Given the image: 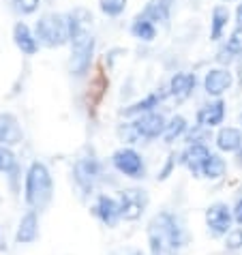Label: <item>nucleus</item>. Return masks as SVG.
<instances>
[{"instance_id": "1", "label": "nucleus", "mask_w": 242, "mask_h": 255, "mask_svg": "<svg viewBox=\"0 0 242 255\" xmlns=\"http://www.w3.org/2000/svg\"><path fill=\"white\" fill-rule=\"evenodd\" d=\"M189 245V232L182 217L163 210L148 223V247L150 255H178Z\"/></svg>"}, {"instance_id": "2", "label": "nucleus", "mask_w": 242, "mask_h": 255, "mask_svg": "<svg viewBox=\"0 0 242 255\" xmlns=\"http://www.w3.org/2000/svg\"><path fill=\"white\" fill-rule=\"evenodd\" d=\"M52 195H54V182H52V174L45 167V163H41V161L30 163V167L26 172V182H24L26 204L32 210H41L49 204Z\"/></svg>"}, {"instance_id": "3", "label": "nucleus", "mask_w": 242, "mask_h": 255, "mask_svg": "<svg viewBox=\"0 0 242 255\" xmlns=\"http://www.w3.org/2000/svg\"><path fill=\"white\" fill-rule=\"evenodd\" d=\"M37 39L47 47H60L67 41H71V30H69V22L65 15L58 13H47L37 22Z\"/></svg>"}, {"instance_id": "4", "label": "nucleus", "mask_w": 242, "mask_h": 255, "mask_svg": "<svg viewBox=\"0 0 242 255\" xmlns=\"http://www.w3.org/2000/svg\"><path fill=\"white\" fill-rule=\"evenodd\" d=\"M165 127H167V120L163 118L161 114L156 112H150V114H144L139 116L135 123L126 125L122 129V135L129 139V141H137V139H156L159 135L165 133Z\"/></svg>"}, {"instance_id": "5", "label": "nucleus", "mask_w": 242, "mask_h": 255, "mask_svg": "<svg viewBox=\"0 0 242 255\" xmlns=\"http://www.w3.org/2000/svg\"><path fill=\"white\" fill-rule=\"evenodd\" d=\"M92 52H95V39L86 28L71 37V71L77 77L86 75V71L90 69Z\"/></svg>"}, {"instance_id": "6", "label": "nucleus", "mask_w": 242, "mask_h": 255, "mask_svg": "<svg viewBox=\"0 0 242 255\" xmlns=\"http://www.w3.org/2000/svg\"><path fill=\"white\" fill-rule=\"evenodd\" d=\"M234 212L232 208L223 202H217L208 206L206 210V228H208V234L212 238H225L234 228Z\"/></svg>"}, {"instance_id": "7", "label": "nucleus", "mask_w": 242, "mask_h": 255, "mask_svg": "<svg viewBox=\"0 0 242 255\" xmlns=\"http://www.w3.org/2000/svg\"><path fill=\"white\" fill-rule=\"evenodd\" d=\"M101 176V163L95 157H82L73 165V180L84 195H90Z\"/></svg>"}, {"instance_id": "8", "label": "nucleus", "mask_w": 242, "mask_h": 255, "mask_svg": "<svg viewBox=\"0 0 242 255\" xmlns=\"http://www.w3.org/2000/svg\"><path fill=\"white\" fill-rule=\"evenodd\" d=\"M112 163L120 174L129 176V178L139 180L146 176L144 157H141L137 150H133V148H120V150H116L112 154Z\"/></svg>"}, {"instance_id": "9", "label": "nucleus", "mask_w": 242, "mask_h": 255, "mask_svg": "<svg viewBox=\"0 0 242 255\" xmlns=\"http://www.w3.org/2000/svg\"><path fill=\"white\" fill-rule=\"evenodd\" d=\"M148 193L144 189H124L118 195L120 212H122L124 221H137L148 208Z\"/></svg>"}, {"instance_id": "10", "label": "nucleus", "mask_w": 242, "mask_h": 255, "mask_svg": "<svg viewBox=\"0 0 242 255\" xmlns=\"http://www.w3.org/2000/svg\"><path fill=\"white\" fill-rule=\"evenodd\" d=\"M210 148L202 144V141H195V144H189L187 148L182 150L180 154V163L184 167L189 169L193 176H197V178H202V169L206 165V161H208L210 157Z\"/></svg>"}, {"instance_id": "11", "label": "nucleus", "mask_w": 242, "mask_h": 255, "mask_svg": "<svg viewBox=\"0 0 242 255\" xmlns=\"http://www.w3.org/2000/svg\"><path fill=\"white\" fill-rule=\"evenodd\" d=\"M92 215H95L105 228H116V225L120 223V219H122L118 200H114V197H110V195H99L97 197V202L92 204Z\"/></svg>"}, {"instance_id": "12", "label": "nucleus", "mask_w": 242, "mask_h": 255, "mask_svg": "<svg viewBox=\"0 0 242 255\" xmlns=\"http://www.w3.org/2000/svg\"><path fill=\"white\" fill-rule=\"evenodd\" d=\"M232 88V73L227 69H210L204 77V90L212 97H221Z\"/></svg>"}, {"instance_id": "13", "label": "nucleus", "mask_w": 242, "mask_h": 255, "mask_svg": "<svg viewBox=\"0 0 242 255\" xmlns=\"http://www.w3.org/2000/svg\"><path fill=\"white\" fill-rule=\"evenodd\" d=\"M22 137L24 133L19 127V120L9 112L0 114V146H15L22 141Z\"/></svg>"}, {"instance_id": "14", "label": "nucleus", "mask_w": 242, "mask_h": 255, "mask_svg": "<svg viewBox=\"0 0 242 255\" xmlns=\"http://www.w3.org/2000/svg\"><path fill=\"white\" fill-rule=\"evenodd\" d=\"M39 238V217L37 210H28L19 221V228L15 232V243L17 245H30Z\"/></svg>"}, {"instance_id": "15", "label": "nucleus", "mask_w": 242, "mask_h": 255, "mask_svg": "<svg viewBox=\"0 0 242 255\" xmlns=\"http://www.w3.org/2000/svg\"><path fill=\"white\" fill-rule=\"evenodd\" d=\"M225 118V103L221 101H212L208 105H204L202 110L197 112V125L199 127H206V129H212V127H217L223 123Z\"/></svg>"}, {"instance_id": "16", "label": "nucleus", "mask_w": 242, "mask_h": 255, "mask_svg": "<svg viewBox=\"0 0 242 255\" xmlns=\"http://www.w3.org/2000/svg\"><path fill=\"white\" fill-rule=\"evenodd\" d=\"M217 148L223 152H238L242 148V131L234 127H223L217 133Z\"/></svg>"}, {"instance_id": "17", "label": "nucleus", "mask_w": 242, "mask_h": 255, "mask_svg": "<svg viewBox=\"0 0 242 255\" xmlns=\"http://www.w3.org/2000/svg\"><path fill=\"white\" fill-rule=\"evenodd\" d=\"M172 2L174 0H150L146 4V9L139 13V17L148 19V22H167L169 19V11H172Z\"/></svg>"}, {"instance_id": "18", "label": "nucleus", "mask_w": 242, "mask_h": 255, "mask_svg": "<svg viewBox=\"0 0 242 255\" xmlns=\"http://www.w3.org/2000/svg\"><path fill=\"white\" fill-rule=\"evenodd\" d=\"M13 41H15V45H17L19 49H22L24 54H28V56L37 54V49H39L37 39L32 37L30 28H28L24 22L15 24V28H13Z\"/></svg>"}, {"instance_id": "19", "label": "nucleus", "mask_w": 242, "mask_h": 255, "mask_svg": "<svg viewBox=\"0 0 242 255\" xmlns=\"http://www.w3.org/2000/svg\"><path fill=\"white\" fill-rule=\"evenodd\" d=\"M195 88V75L193 73H176L169 82V95L178 99H187L191 90Z\"/></svg>"}, {"instance_id": "20", "label": "nucleus", "mask_w": 242, "mask_h": 255, "mask_svg": "<svg viewBox=\"0 0 242 255\" xmlns=\"http://www.w3.org/2000/svg\"><path fill=\"white\" fill-rule=\"evenodd\" d=\"M227 172V163L225 159L221 157V154H215L212 152L208 161H206V165L202 169V178H208V180H219V178H223Z\"/></svg>"}, {"instance_id": "21", "label": "nucleus", "mask_w": 242, "mask_h": 255, "mask_svg": "<svg viewBox=\"0 0 242 255\" xmlns=\"http://www.w3.org/2000/svg\"><path fill=\"white\" fill-rule=\"evenodd\" d=\"M163 97L165 95H159V93H154V95H148L146 99H141V101H137V103H133V105H129L122 114L124 116H137V114H150V112L159 105L161 101H163Z\"/></svg>"}, {"instance_id": "22", "label": "nucleus", "mask_w": 242, "mask_h": 255, "mask_svg": "<svg viewBox=\"0 0 242 255\" xmlns=\"http://www.w3.org/2000/svg\"><path fill=\"white\" fill-rule=\"evenodd\" d=\"M227 22H230V11L225 9V6H215L212 9V22H210V39L212 41H219L223 37V30Z\"/></svg>"}, {"instance_id": "23", "label": "nucleus", "mask_w": 242, "mask_h": 255, "mask_svg": "<svg viewBox=\"0 0 242 255\" xmlns=\"http://www.w3.org/2000/svg\"><path fill=\"white\" fill-rule=\"evenodd\" d=\"M131 34L135 39H141V41H152L156 37V28L152 22H148L144 17H135V22L131 26Z\"/></svg>"}, {"instance_id": "24", "label": "nucleus", "mask_w": 242, "mask_h": 255, "mask_svg": "<svg viewBox=\"0 0 242 255\" xmlns=\"http://www.w3.org/2000/svg\"><path fill=\"white\" fill-rule=\"evenodd\" d=\"M184 131H187V120H184L182 116H174V118L167 123L163 137H165V141H174L176 137H180Z\"/></svg>"}, {"instance_id": "25", "label": "nucleus", "mask_w": 242, "mask_h": 255, "mask_svg": "<svg viewBox=\"0 0 242 255\" xmlns=\"http://www.w3.org/2000/svg\"><path fill=\"white\" fill-rule=\"evenodd\" d=\"M0 172H4V174L17 172V159L6 146H0Z\"/></svg>"}, {"instance_id": "26", "label": "nucleus", "mask_w": 242, "mask_h": 255, "mask_svg": "<svg viewBox=\"0 0 242 255\" xmlns=\"http://www.w3.org/2000/svg\"><path fill=\"white\" fill-rule=\"evenodd\" d=\"M126 9V0H101V11L110 17L120 15Z\"/></svg>"}, {"instance_id": "27", "label": "nucleus", "mask_w": 242, "mask_h": 255, "mask_svg": "<svg viewBox=\"0 0 242 255\" xmlns=\"http://www.w3.org/2000/svg\"><path fill=\"white\" fill-rule=\"evenodd\" d=\"M225 49H227V52H230L232 56H234V54H242V28H240V26H236V30L230 34Z\"/></svg>"}, {"instance_id": "28", "label": "nucleus", "mask_w": 242, "mask_h": 255, "mask_svg": "<svg viewBox=\"0 0 242 255\" xmlns=\"http://www.w3.org/2000/svg\"><path fill=\"white\" fill-rule=\"evenodd\" d=\"M225 249L227 251H240L242 249V228H234L225 236Z\"/></svg>"}, {"instance_id": "29", "label": "nucleus", "mask_w": 242, "mask_h": 255, "mask_svg": "<svg viewBox=\"0 0 242 255\" xmlns=\"http://www.w3.org/2000/svg\"><path fill=\"white\" fill-rule=\"evenodd\" d=\"M13 9L22 15H28V13H34L39 9V0H11Z\"/></svg>"}, {"instance_id": "30", "label": "nucleus", "mask_w": 242, "mask_h": 255, "mask_svg": "<svg viewBox=\"0 0 242 255\" xmlns=\"http://www.w3.org/2000/svg\"><path fill=\"white\" fill-rule=\"evenodd\" d=\"M174 165H176V154H169L167 161H165V165H163V169L159 172V180L169 178V174L174 172Z\"/></svg>"}, {"instance_id": "31", "label": "nucleus", "mask_w": 242, "mask_h": 255, "mask_svg": "<svg viewBox=\"0 0 242 255\" xmlns=\"http://www.w3.org/2000/svg\"><path fill=\"white\" fill-rule=\"evenodd\" d=\"M232 212H234V221H236L240 228H242V193L238 195V200H236V204H234Z\"/></svg>"}, {"instance_id": "32", "label": "nucleus", "mask_w": 242, "mask_h": 255, "mask_svg": "<svg viewBox=\"0 0 242 255\" xmlns=\"http://www.w3.org/2000/svg\"><path fill=\"white\" fill-rule=\"evenodd\" d=\"M236 22L242 28V4H238V9H236Z\"/></svg>"}, {"instance_id": "33", "label": "nucleus", "mask_w": 242, "mask_h": 255, "mask_svg": "<svg viewBox=\"0 0 242 255\" xmlns=\"http://www.w3.org/2000/svg\"><path fill=\"white\" fill-rule=\"evenodd\" d=\"M236 154H238V165H240V167H242V148H240V150H238V152H236Z\"/></svg>"}, {"instance_id": "34", "label": "nucleus", "mask_w": 242, "mask_h": 255, "mask_svg": "<svg viewBox=\"0 0 242 255\" xmlns=\"http://www.w3.org/2000/svg\"><path fill=\"white\" fill-rule=\"evenodd\" d=\"M124 255H141L139 251H131V253H124Z\"/></svg>"}, {"instance_id": "35", "label": "nucleus", "mask_w": 242, "mask_h": 255, "mask_svg": "<svg viewBox=\"0 0 242 255\" xmlns=\"http://www.w3.org/2000/svg\"><path fill=\"white\" fill-rule=\"evenodd\" d=\"M4 249V243H2V240H0V251H2Z\"/></svg>"}, {"instance_id": "36", "label": "nucleus", "mask_w": 242, "mask_h": 255, "mask_svg": "<svg viewBox=\"0 0 242 255\" xmlns=\"http://www.w3.org/2000/svg\"><path fill=\"white\" fill-rule=\"evenodd\" d=\"M240 123H242V114H240Z\"/></svg>"}, {"instance_id": "37", "label": "nucleus", "mask_w": 242, "mask_h": 255, "mask_svg": "<svg viewBox=\"0 0 242 255\" xmlns=\"http://www.w3.org/2000/svg\"><path fill=\"white\" fill-rule=\"evenodd\" d=\"M227 2H230V0H227Z\"/></svg>"}]
</instances>
